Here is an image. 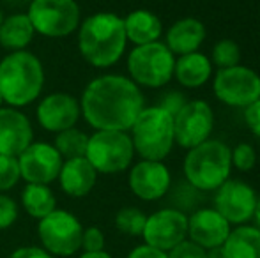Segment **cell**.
<instances>
[{"label":"cell","instance_id":"ab89813d","mask_svg":"<svg viewBox=\"0 0 260 258\" xmlns=\"http://www.w3.org/2000/svg\"><path fill=\"white\" fill-rule=\"evenodd\" d=\"M78 258H113V256L106 251H96V253H85L83 251Z\"/></svg>","mask_w":260,"mask_h":258},{"label":"cell","instance_id":"603a6c76","mask_svg":"<svg viewBox=\"0 0 260 258\" xmlns=\"http://www.w3.org/2000/svg\"><path fill=\"white\" fill-rule=\"evenodd\" d=\"M226 258H260V230L255 227H237L223 242Z\"/></svg>","mask_w":260,"mask_h":258},{"label":"cell","instance_id":"277c9868","mask_svg":"<svg viewBox=\"0 0 260 258\" xmlns=\"http://www.w3.org/2000/svg\"><path fill=\"white\" fill-rule=\"evenodd\" d=\"M232 172V149L219 140H206L189 149L184 158V177L193 188L216 191Z\"/></svg>","mask_w":260,"mask_h":258},{"label":"cell","instance_id":"74e56055","mask_svg":"<svg viewBox=\"0 0 260 258\" xmlns=\"http://www.w3.org/2000/svg\"><path fill=\"white\" fill-rule=\"evenodd\" d=\"M127 258H168V255L165 251H159V249L144 244V246H137V248L127 255Z\"/></svg>","mask_w":260,"mask_h":258},{"label":"cell","instance_id":"836d02e7","mask_svg":"<svg viewBox=\"0 0 260 258\" xmlns=\"http://www.w3.org/2000/svg\"><path fill=\"white\" fill-rule=\"evenodd\" d=\"M168 258H206V249L191 241H182L167 253Z\"/></svg>","mask_w":260,"mask_h":258},{"label":"cell","instance_id":"2e32d148","mask_svg":"<svg viewBox=\"0 0 260 258\" xmlns=\"http://www.w3.org/2000/svg\"><path fill=\"white\" fill-rule=\"evenodd\" d=\"M230 234V223L214 209H197L188 216V235L204 249L223 246Z\"/></svg>","mask_w":260,"mask_h":258},{"label":"cell","instance_id":"d590c367","mask_svg":"<svg viewBox=\"0 0 260 258\" xmlns=\"http://www.w3.org/2000/svg\"><path fill=\"white\" fill-rule=\"evenodd\" d=\"M244 121L248 128L253 131V134L260 136V99L244 108Z\"/></svg>","mask_w":260,"mask_h":258},{"label":"cell","instance_id":"60d3db41","mask_svg":"<svg viewBox=\"0 0 260 258\" xmlns=\"http://www.w3.org/2000/svg\"><path fill=\"white\" fill-rule=\"evenodd\" d=\"M255 219H257V225H258V230H260V196L257 198V205H255Z\"/></svg>","mask_w":260,"mask_h":258},{"label":"cell","instance_id":"6da1fadb","mask_svg":"<svg viewBox=\"0 0 260 258\" xmlns=\"http://www.w3.org/2000/svg\"><path fill=\"white\" fill-rule=\"evenodd\" d=\"M144 110V96L133 80L105 75L92 80L82 96L85 121L98 131H127Z\"/></svg>","mask_w":260,"mask_h":258},{"label":"cell","instance_id":"7a4b0ae2","mask_svg":"<svg viewBox=\"0 0 260 258\" xmlns=\"http://www.w3.org/2000/svg\"><path fill=\"white\" fill-rule=\"evenodd\" d=\"M124 20L113 13L89 16L80 28L78 45L83 59L96 67H110L126 50Z\"/></svg>","mask_w":260,"mask_h":258},{"label":"cell","instance_id":"d6986e66","mask_svg":"<svg viewBox=\"0 0 260 258\" xmlns=\"http://www.w3.org/2000/svg\"><path fill=\"white\" fill-rule=\"evenodd\" d=\"M58 179H60V188L66 195L73 196V198H82L92 191L98 179V172L87 161V158H75L62 163Z\"/></svg>","mask_w":260,"mask_h":258},{"label":"cell","instance_id":"ffe728a7","mask_svg":"<svg viewBox=\"0 0 260 258\" xmlns=\"http://www.w3.org/2000/svg\"><path fill=\"white\" fill-rule=\"evenodd\" d=\"M207 35L206 25L197 18H182L175 21L167 32V48L174 55L199 52Z\"/></svg>","mask_w":260,"mask_h":258},{"label":"cell","instance_id":"9a60e30c","mask_svg":"<svg viewBox=\"0 0 260 258\" xmlns=\"http://www.w3.org/2000/svg\"><path fill=\"white\" fill-rule=\"evenodd\" d=\"M170 186L172 175L161 161L142 159L129 172L131 191L145 202H154V200L163 198L170 191Z\"/></svg>","mask_w":260,"mask_h":258},{"label":"cell","instance_id":"ac0fdd59","mask_svg":"<svg viewBox=\"0 0 260 258\" xmlns=\"http://www.w3.org/2000/svg\"><path fill=\"white\" fill-rule=\"evenodd\" d=\"M32 143V126L21 112L0 108V154L18 158Z\"/></svg>","mask_w":260,"mask_h":258},{"label":"cell","instance_id":"5b68a950","mask_svg":"<svg viewBox=\"0 0 260 258\" xmlns=\"http://www.w3.org/2000/svg\"><path fill=\"white\" fill-rule=\"evenodd\" d=\"M135 152L147 161H163L175 143L174 117L159 106L144 108L131 126Z\"/></svg>","mask_w":260,"mask_h":258},{"label":"cell","instance_id":"7bdbcfd3","mask_svg":"<svg viewBox=\"0 0 260 258\" xmlns=\"http://www.w3.org/2000/svg\"><path fill=\"white\" fill-rule=\"evenodd\" d=\"M4 103V99H2V96H0V104H2Z\"/></svg>","mask_w":260,"mask_h":258},{"label":"cell","instance_id":"44dd1931","mask_svg":"<svg viewBox=\"0 0 260 258\" xmlns=\"http://www.w3.org/2000/svg\"><path fill=\"white\" fill-rule=\"evenodd\" d=\"M212 75V64L207 55L200 52L186 53L175 60L174 76L186 89H199Z\"/></svg>","mask_w":260,"mask_h":258},{"label":"cell","instance_id":"e0dca14e","mask_svg":"<svg viewBox=\"0 0 260 258\" xmlns=\"http://www.w3.org/2000/svg\"><path fill=\"white\" fill-rule=\"evenodd\" d=\"M80 117V104L73 96L64 92L50 94L41 101L38 108L39 124L48 131H60L71 129Z\"/></svg>","mask_w":260,"mask_h":258},{"label":"cell","instance_id":"f35d334b","mask_svg":"<svg viewBox=\"0 0 260 258\" xmlns=\"http://www.w3.org/2000/svg\"><path fill=\"white\" fill-rule=\"evenodd\" d=\"M206 258H226L225 251H223V246H216V248L206 249Z\"/></svg>","mask_w":260,"mask_h":258},{"label":"cell","instance_id":"8992f818","mask_svg":"<svg viewBox=\"0 0 260 258\" xmlns=\"http://www.w3.org/2000/svg\"><path fill=\"white\" fill-rule=\"evenodd\" d=\"M175 55L165 43H149L137 46L127 57V69L137 85L157 89L168 83L174 76Z\"/></svg>","mask_w":260,"mask_h":258},{"label":"cell","instance_id":"7402d4cb","mask_svg":"<svg viewBox=\"0 0 260 258\" xmlns=\"http://www.w3.org/2000/svg\"><path fill=\"white\" fill-rule=\"evenodd\" d=\"M124 30H126V39H129L133 45L142 46L156 43L161 38L163 25L154 13L138 9L124 18Z\"/></svg>","mask_w":260,"mask_h":258},{"label":"cell","instance_id":"7c38bea8","mask_svg":"<svg viewBox=\"0 0 260 258\" xmlns=\"http://www.w3.org/2000/svg\"><path fill=\"white\" fill-rule=\"evenodd\" d=\"M186 235H188V216L168 207L147 216L142 237L147 246L168 253L182 241H186Z\"/></svg>","mask_w":260,"mask_h":258},{"label":"cell","instance_id":"5bb4252c","mask_svg":"<svg viewBox=\"0 0 260 258\" xmlns=\"http://www.w3.org/2000/svg\"><path fill=\"white\" fill-rule=\"evenodd\" d=\"M20 173L28 184L48 186L58 177L62 168V156L53 145L30 143L18 156Z\"/></svg>","mask_w":260,"mask_h":258},{"label":"cell","instance_id":"83f0119b","mask_svg":"<svg viewBox=\"0 0 260 258\" xmlns=\"http://www.w3.org/2000/svg\"><path fill=\"white\" fill-rule=\"evenodd\" d=\"M145 221H147V216L140 209H137V207H124V209H120L117 212L115 227L122 234L131 235V237H138V235L144 234Z\"/></svg>","mask_w":260,"mask_h":258},{"label":"cell","instance_id":"d6a6232c","mask_svg":"<svg viewBox=\"0 0 260 258\" xmlns=\"http://www.w3.org/2000/svg\"><path fill=\"white\" fill-rule=\"evenodd\" d=\"M18 219V205L11 196L0 195V230L13 227Z\"/></svg>","mask_w":260,"mask_h":258},{"label":"cell","instance_id":"f546056e","mask_svg":"<svg viewBox=\"0 0 260 258\" xmlns=\"http://www.w3.org/2000/svg\"><path fill=\"white\" fill-rule=\"evenodd\" d=\"M20 177L21 173L18 158L0 154V191H7L11 188H14L18 180H20Z\"/></svg>","mask_w":260,"mask_h":258},{"label":"cell","instance_id":"52a82bcc","mask_svg":"<svg viewBox=\"0 0 260 258\" xmlns=\"http://www.w3.org/2000/svg\"><path fill=\"white\" fill-rule=\"evenodd\" d=\"M83 227L75 214L55 209L39 219L38 237L41 248L52 256H73L82 249Z\"/></svg>","mask_w":260,"mask_h":258},{"label":"cell","instance_id":"f1b7e54d","mask_svg":"<svg viewBox=\"0 0 260 258\" xmlns=\"http://www.w3.org/2000/svg\"><path fill=\"white\" fill-rule=\"evenodd\" d=\"M211 59V64H214L218 69L234 67L241 60V50L237 43L232 41V39H221L212 48Z\"/></svg>","mask_w":260,"mask_h":258},{"label":"cell","instance_id":"b9f144b4","mask_svg":"<svg viewBox=\"0 0 260 258\" xmlns=\"http://www.w3.org/2000/svg\"><path fill=\"white\" fill-rule=\"evenodd\" d=\"M4 20H6V18H4V11L0 9V25H2V21H4Z\"/></svg>","mask_w":260,"mask_h":258},{"label":"cell","instance_id":"e575fe53","mask_svg":"<svg viewBox=\"0 0 260 258\" xmlns=\"http://www.w3.org/2000/svg\"><path fill=\"white\" fill-rule=\"evenodd\" d=\"M188 103L186 101V96L182 92H175V90H170V92H167L163 96V99L159 101V104L157 106L163 108L167 114H170L172 117H175V115L179 114V112L182 110V106Z\"/></svg>","mask_w":260,"mask_h":258},{"label":"cell","instance_id":"3957f363","mask_svg":"<svg viewBox=\"0 0 260 258\" xmlns=\"http://www.w3.org/2000/svg\"><path fill=\"white\" fill-rule=\"evenodd\" d=\"M43 65L28 52H14L0 62V96L11 106H25L41 94Z\"/></svg>","mask_w":260,"mask_h":258},{"label":"cell","instance_id":"cb8c5ba5","mask_svg":"<svg viewBox=\"0 0 260 258\" xmlns=\"http://www.w3.org/2000/svg\"><path fill=\"white\" fill-rule=\"evenodd\" d=\"M34 27L27 14H13L0 25V45L7 50H21L30 45L34 38Z\"/></svg>","mask_w":260,"mask_h":258},{"label":"cell","instance_id":"1f68e13d","mask_svg":"<svg viewBox=\"0 0 260 258\" xmlns=\"http://www.w3.org/2000/svg\"><path fill=\"white\" fill-rule=\"evenodd\" d=\"M82 249L85 253L105 251V234L98 227L83 228L82 235Z\"/></svg>","mask_w":260,"mask_h":258},{"label":"cell","instance_id":"30bf717a","mask_svg":"<svg viewBox=\"0 0 260 258\" xmlns=\"http://www.w3.org/2000/svg\"><path fill=\"white\" fill-rule=\"evenodd\" d=\"M214 96L226 106L246 108L260 99V76L246 65L218 69L212 82Z\"/></svg>","mask_w":260,"mask_h":258},{"label":"cell","instance_id":"d4e9b609","mask_svg":"<svg viewBox=\"0 0 260 258\" xmlns=\"http://www.w3.org/2000/svg\"><path fill=\"white\" fill-rule=\"evenodd\" d=\"M21 203L27 214L32 217L43 219L57 209V200L48 186L45 184H27L21 193Z\"/></svg>","mask_w":260,"mask_h":258},{"label":"cell","instance_id":"8d00e7d4","mask_svg":"<svg viewBox=\"0 0 260 258\" xmlns=\"http://www.w3.org/2000/svg\"><path fill=\"white\" fill-rule=\"evenodd\" d=\"M9 258H53L48 251L41 248V246H21V248L14 249L9 255Z\"/></svg>","mask_w":260,"mask_h":258},{"label":"cell","instance_id":"8fae6325","mask_svg":"<svg viewBox=\"0 0 260 258\" xmlns=\"http://www.w3.org/2000/svg\"><path fill=\"white\" fill-rule=\"evenodd\" d=\"M214 128V114L206 101H188L174 117L175 143L182 149H193L209 140Z\"/></svg>","mask_w":260,"mask_h":258},{"label":"cell","instance_id":"9c48e42d","mask_svg":"<svg viewBox=\"0 0 260 258\" xmlns=\"http://www.w3.org/2000/svg\"><path fill=\"white\" fill-rule=\"evenodd\" d=\"M27 16L36 32L48 38H64L78 27L80 7L75 0H34Z\"/></svg>","mask_w":260,"mask_h":258},{"label":"cell","instance_id":"4316f807","mask_svg":"<svg viewBox=\"0 0 260 258\" xmlns=\"http://www.w3.org/2000/svg\"><path fill=\"white\" fill-rule=\"evenodd\" d=\"M170 202H172L170 209H175L182 214L189 212V210L195 212L199 209L200 202H202V191L193 188L188 180H182V182H179L170 191Z\"/></svg>","mask_w":260,"mask_h":258},{"label":"cell","instance_id":"ba28073f","mask_svg":"<svg viewBox=\"0 0 260 258\" xmlns=\"http://www.w3.org/2000/svg\"><path fill=\"white\" fill-rule=\"evenodd\" d=\"M133 141L126 131H98L89 138L87 161L100 173H119L131 165Z\"/></svg>","mask_w":260,"mask_h":258},{"label":"cell","instance_id":"4fadbf2b","mask_svg":"<svg viewBox=\"0 0 260 258\" xmlns=\"http://www.w3.org/2000/svg\"><path fill=\"white\" fill-rule=\"evenodd\" d=\"M255 190L241 179H229L216 190L214 210H218L230 225H244L255 214Z\"/></svg>","mask_w":260,"mask_h":258},{"label":"cell","instance_id":"484cf974","mask_svg":"<svg viewBox=\"0 0 260 258\" xmlns=\"http://www.w3.org/2000/svg\"><path fill=\"white\" fill-rule=\"evenodd\" d=\"M87 145H89V136L82 131L71 128L60 131L55 138L53 147L58 151L62 158L75 159V158H85L87 154Z\"/></svg>","mask_w":260,"mask_h":258},{"label":"cell","instance_id":"4dcf8cb0","mask_svg":"<svg viewBox=\"0 0 260 258\" xmlns=\"http://www.w3.org/2000/svg\"><path fill=\"white\" fill-rule=\"evenodd\" d=\"M257 163V152L250 143H237L232 149V166L239 172H250Z\"/></svg>","mask_w":260,"mask_h":258}]
</instances>
